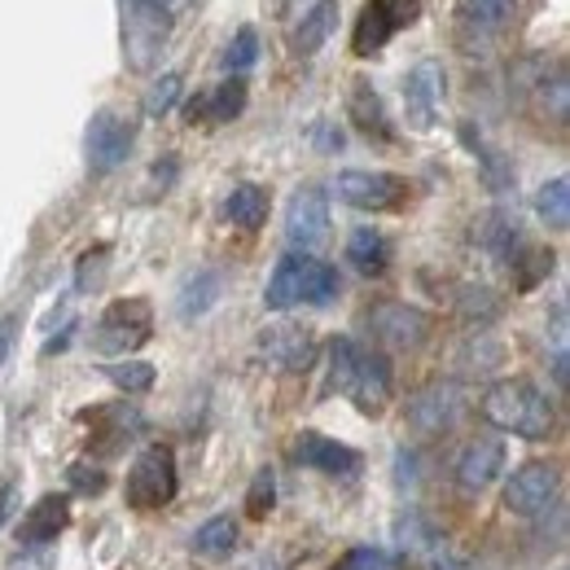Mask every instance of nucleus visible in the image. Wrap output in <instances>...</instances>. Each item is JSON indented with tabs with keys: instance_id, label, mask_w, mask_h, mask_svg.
Returning a JSON list of instances; mask_svg holds the SVG:
<instances>
[{
	"instance_id": "obj_3",
	"label": "nucleus",
	"mask_w": 570,
	"mask_h": 570,
	"mask_svg": "<svg viewBox=\"0 0 570 570\" xmlns=\"http://www.w3.org/2000/svg\"><path fill=\"white\" fill-rule=\"evenodd\" d=\"M338 285H343L338 282V268H330V264H321L312 255L289 250V255L277 259V268H273V282L264 289V307L268 312H285L294 303L325 307V303L338 298Z\"/></svg>"
},
{
	"instance_id": "obj_41",
	"label": "nucleus",
	"mask_w": 570,
	"mask_h": 570,
	"mask_svg": "<svg viewBox=\"0 0 570 570\" xmlns=\"http://www.w3.org/2000/svg\"><path fill=\"white\" fill-rule=\"evenodd\" d=\"M13 334H18V316H0V364L9 360V347H13Z\"/></svg>"
},
{
	"instance_id": "obj_11",
	"label": "nucleus",
	"mask_w": 570,
	"mask_h": 570,
	"mask_svg": "<svg viewBox=\"0 0 570 570\" xmlns=\"http://www.w3.org/2000/svg\"><path fill=\"white\" fill-rule=\"evenodd\" d=\"M132 141H137V124L115 115V110H101L92 115L88 132H83V154H88V167L92 171H115L128 163L132 154Z\"/></svg>"
},
{
	"instance_id": "obj_30",
	"label": "nucleus",
	"mask_w": 570,
	"mask_h": 570,
	"mask_svg": "<svg viewBox=\"0 0 570 570\" xmlns=\"http://www.w3.org/2000/svg\"><path fill=\"white\" fill-rule=\"evenodd\" d=\"M535 97H540V110L553 119V124H567L570 115V88H567V67H553V75L544 71L535 79Z\"/></svg>"
},
{
	"instance_id": "obj_12",
	"label": "nucleus",
	"mask_w": 570,
	"mask_h": 570,
	"mask_svg": "<svg viewBox=\"0 0 570 570\" xmlns=\"http://www.w3.org/2000/svg\"><path fill=\"white\" fill-rule=\"evenodd\" d=\"M562 488V470L549 461H527L504 479V504L522 518H535L540 509H549Z\"/></svg>"
},
{
	"instance_id": "obj_31",
	"label": "nucleus",
	"mask_w": 570,
	"mask_h": 570,
	"mask_svg": "<svg viewBox=\"0 0 570 570\" xmlns=\"http://www.w3.org/2000/svg\"><path fill=\"white\" fill-rule=\"evenodd\" d=\"M535 212L540 219L549 224V228H570V180L567 176H558V180H549L540 194H535Z\"/></svg>"
},
{
	"instance_id": "obj_18",
	"label": "nucleus",
	"mask_w": 570,
	"mask_h": 570,
	"mask_svg": "<svg viewBox=\"0 0 570 570\" xmlns=\"http://www.w3.org/2000/svg\"><path fill=\"white\" fill-rule=\"evenodd\" d=\"M67 518H71V500L67 497H40L18 522V544L36 549V544H53L62 531H67Z\"/></svg>"
},
{
	"instance_id": "obj_6",
	"label": "nucleus",
	"mask_w": 570,
	"mask_h": 570,
	"mask_svg": "<svg viewBox=\"0 0 570 570\" xmlns=\"http://www.w3.org/2000/svg\"><path fill=\"white\" fill-rule=\"evenodd\" d=\"M124 497H128L132 509H141V513L171 504V497H176V456H171L167 443H149L141 456L132 461Z\"/></svg>"
},
{
	"instance_id": "obj_13",
	"label": "nucleus",
	"mask_w": 570,
	"mask_h": 570,
	"mask_svg": "<svg viewBox=\"0 0 570 570\" xmlns=\"http://www.w3.org/2000/svg\"><path fill=\"white\" fill-rule=\"evenodd\" d=\"M443 92H448V75H443V67L434 58L417 62L413 71L404 75V115H409L413 132H430L439 124Z\"/></svg>"
},
{
	"instance_id": "obj_1",
	"label": "nucleus",
	"mask_w": 570,
	"mask_h": 570,
	"mask_svg": "<svg viewBox=\"0 0 570 570\" xmlns=\"http://www.w3.org/2000/svg\"><path fill=\"white\" fill-rule=\"evenodd\" d=\"M330 382L356 404L360 413H377L391 400V364L382 352L364 347L356 338L330 343Z\"/></svg>"
},
{
	"instance_id": "obj_5",
	"label": "nucleus",
	"mask_w": 570,
	"mask_h": 570,
	"mask_svg": "<svg viewBox=\"0 0 570 570\" xmlns=\"http://www.w3.org/2000/svg\"><path fill=\"white\" fill-rule=\"evenodd\" d=\"M171 36V18L158 4L128 0L124 4V62L132 71H154L163 58V45Z\"/></svg>"
},
{
	"instance_id": "obj_9",
	"label": "nucleus",
	"mask_w": 570,
	"mask_h": 570,
	"mask_svg": "<svg viewBox=\"0 0 570 570\" xmlns=\"http://www.w3.org/2000/svg\"><path fill=\"white\" fill-rule=\"evenodd\" d=\"M461 413H465L461 382H430L417 395H409V409H404L409 426L417 430V434H448L461 422Z\"/></svg>"
},
{
	"instance_id": "obj_2",
	"label": "nucleus",
	"mask_w": 570,
	"mask_h": 570,
	"mask_svg": "<svg viewBox=\"0 0 570 570\" xmlns=\"http://www.w3.org/2000/svg\"><path fill=\"white\" fill-rule=\"evenodd\" d=\"M483 417L504 434H518V439H549L558 426V413L549 404V395L522 377H504L492 382L488 395H483Z\"/></svg>"
},
{
	"instance_id": "obj_32",
	"label": "nucleus",
	"mask_w": 570,
	"mask_h": 570,
	"mask_svg": "<svg viewBox=\"0 0 570 570\" xmlns=\"http://www.w3.org/2000/svg\"><path fill=\"white\" fill-rule=\"evenodd\" d=\"M549 273H553V250L531 246V250H518L513 255V285L518 289H535Z\"/></svg>"
},
{
	"instance_id": "obj_7",
	"label": "nucleus",
	"mask_w": 570,
	"mask_h": 570,
	"mask_svg": "<svg viewBox=\"0 0 570 570\" xmlns=\"http://www.w3.org/2000/svg\"><path fill=\"white\" fill-rule=\"evenodd\" d=\"M422 18V0H368L360 9L356 31H352V49L356 58H373L391 45V36H400L404 27H413Z\"/></svg>"
},
{
	"instance_id": "obj_28",
	"label": "nucleus",
	"mask_w": 570,
	"mask_h": 570,
	"mask_svg": "<svg viewBox=\"0 0 570 570\" xmlns=\"http://www.w3.org/2000/svg\"><path fill=\"white\" fill-rule=\"evenodd\" d=\"M224 212H228L233 224H242V228H264V219H268V194L259 185H237L228 194Z\"/></svg>"
},
{
	"instance_id": "obj_15",
	"label": "nucleus",
	"mask_w": 570,
	"mask_h": 570,
	"mask_svg": "<svg viewBox=\"0 0 570 570\" xmlns=\"http://www.w3.org/2000/svg\"><path fill=\"white\" fill-rule=\"evenodd\" d=\"M294 461H298V465H307V470H325V474H334V479H352V474H360L356 448L334 443V439L312 434V430L294 439Z\"/></svg>"
},
{
	"instance_id": "obj_29",
	"label": "nucleus",
	"mask_w": 570,
	"mask_h": 570,
	"mask_svg": "<svg viewBox=\"0 0 570 570\" xmlns=\"http://www.w3.org/2000/svg\"><path fill=\"white\" fill-rule=\"evenodd\" d=\"M233 544H237V522H233L228 513L207 518V522L198 527V535H194V549H198L203 558H228Z\"/></svg>"
},
{
	"instance_id": "obj_17",
	"label": "nucleus",
	"mask_w": 570,
	"mask_h": 570,
	"mask_svg": "<svg viewBox=\"0 0 570 570\" xmlns=\"http://www.w3.org/2000/svg\"><path fill=\"white\" fill-rule=\"evenodd\" d=\"M259 352L273 360L277 368H307L312 352H316V338H312V330L282 321V325H268L259 334Z\"/></svg>"
},
{
	"instance_id": "obj_34",
	"label": "nucleus",
	"mask_w": 570,
	"mask_h": 570,
	"mask_svg": "<svg viewBox=\"0 0 570 570\" xmlns=\"http://www.w3.org/2000/svg\"><path fill=\"white\" fill-rule=\"evenodd\" d=\"M255 58H259V36H255V27H242V31L233 36V45L224 49V71H233V75L250 71Z\"/></svg>"
},
{
	"instance_id": "obj_39",
	"label": "nucleus",
	"mask_w": 570,
	"mask_h": 570,
	"mask_svg": "<svg viewBox=\"0 0 570 570\" xmlns=\"http://www.w3.org/2000/svg\"><path fill=\"white\" fill-rule=\"evenodd\" d=\"M71 488L75 492H83V497H101L106 492V474L97 470V465H71Z\"/></svg>"
},
{
	"instance_id": "obj_38",
	"label": "nucleus",
	"mask_w": 570,
	"mask_h": 570,
	"mask_svg": "<svg viewBox=\"0 0 570 570\" xmlns=\"http://www.w3.org/2000/svg\"><path fill=\"white\" fill-rule=\"evenodd\" d=\"M334 570H386V553H382V549L360 544V549H347V553L338 558V567H334Z\"/></svg>"
},
{
	"instance_id": "obj_25",
	"label": "nucleus",
	"mask_w": 570,
	"mask_h": 570,
	"mask_svg": "<svg viewBox=\"0 0 570 570\" xmlns=\"http://www.w3.org/2000/svg\"><path fill=\"white\" fill-rule=\"evenodd\" d=\"M219 289H224V277H219V273H212V268H203L198 277H189V282L180 285V298H176L180 316H185V321L207 316V312L215 307V298H219Z\"/></svg>"
},
{
	"instance_id": "obj_19",
	"label": "nucleus",
	"mask_w": 570,
	"mask_h": 570,
	"mask_svg": "<svg viewBox=\"0 0 570 570\" xmlns=\"http://www.w3.org/2000/svg\"><path fill=\"white\" fill-rule=\"evenodd\" d=\"M334 27H338V0H316V4L298 18V27H294V36H289V49H294L298 58H312V53H321V45L334 36Z\"/></svg>"
},
{
	"instance_id": "obj_22",
	"label": "nucleus",
	"mask_w": 570,
	"mask_h": 570,
	"mask_svg": "<svg viewBox=\"0 0 570 570\" xmlns=\"http://www.w3.org/2000/svg\"><path fill=\"white\" fill-rule=\"evenodd\" d=\"M347 115L364 137H377V141H391V124H386V110H382V97L373 92L368 79H356L352 92H347Z\"/></svg>"
},
{
	"instance_id": "obj_33",
	"label": "nucleus",
	"mask_w": 570,
	"mask_h": 570,
	"mask_svg": "<svg viewBox=\"0 0 570 570\" xmlns=\"http://www.w3.org/2000/svg\"><path fill=\"white\" fill-rule=\"evenodd\" d=\"M106 377H110L119 391L141 395V391L154 386V364H145V360H124V364H110V368H106Z\"/></svg>"
},
{
	"instance_id": "obj_21",
	"label": "nucleus",
	"mask_w": 570,
	"mask_h": 570,
	"mask_svg": "<svg viewBox=\"0 0 570 570\" xmlns=\"http://www.w3.org/2000/svg\"><path fill=\"white\" fill-rule=\"evenodd\" d=\"M83 422H92V430H97L92 439H97L101 452H119L132 439V430H141L137 409H115V404H101V409L83 413Z\"/></svg>"
},
{
	"instance_id": "obj_35",
	"label": "nucleus",
	"mask_w": 570,
	"mask_h": 570,
	"mask_svg": "<svg viewBox=\"0 0 570 570\" xmlns=\"http://www.w3.org/2000/svg\"><path fill=\"white\" fill-rule=\"evenodd\" d=\"M273 504H277V474L273 470H259L255 483H250V492H246V513L250 518H268Z\"/></svg>"
},
{
	"instance_id": "obj_40",
	"label": "nucleus",
	"mask_w": 570,
	"mask_h": 570,
	"mask_svg": "<svg viewBox=\"0 0 570 570\" xmlns=\"http://www.w3.org/2000/svg\"><path fill=\"white\" fill-rule=\"evenodd\" d=\"M101 259H106V250H97V255H83V259H79V289H88V285L101 282V273H92Z\"/></svg>"
},
{
	"instance_id": "obj_4",
	"label": "nucleus",
	"mask_w": 570,
	"mask_h": 570,
	"mask_svg": "<svg viewBox=\"0 0 570 570\" xmlns=\"http://www.w3.org/2000/svg\"><path fill=\"white\" fill-rule=\"evenodd\" d=\"M149 334H154V307L145 298H119L101 312L92 330V347L101 356H128L149 343Z\"/></svg>"
},
{
	"instance_id": "obj_42",
	"label": "nucleus",
	"mask_w": 570,
	"mask_h": 570,
	"mask_svg": "<svg viewBox=\"0 0 570 570\" xmlns=\"http://www.w3.org/2000/svg\"><path fill=\"white\" fill-rule=\"evenodd\" d=\"M141 4H158V9H167V4H171V0H141Z\"/></svg>"
},
{
	"instance_id": "obj_20",
	"label": "nucleus",
	"mask_w": 570,
	"mask_h": 570,
	"mask_svg": "<svg viewBox=\"0 0 570 570\" xmlns=\"http://www.w3.org/2000/svg\"><path fill=\"white\" fill-rule=\"evenodd\" d=\"M246 110V83L233 75V79H224V83H215L212 92H203L194 106H189V119L198 124H228V119H237Z\"/></svg>"
},
{
	"instance_id": "obj_14",
	"label": "nucleus",
	"mask_w": 570,
	"mask_h": 570,
	"mask_svg": "<svg viewBox=\"0 0 570 570\" xmlns=\"http://www.w3.org/2000/svg\"><path fill=\"white\" fill-rule=\"evenodd\" d=\"M330 237V198L321 189H298L285 207V242L298 255H312Z\"/></svg>"
},
{
	"instance_id": "obj_24",
	"label": "nucleus",
	"mask_w": 570,
	"mask_h": 570,
	"mask_svg": "<svg viewBox=\"0 0 570 570\" xmlns=\"http://www.w3.org/2000/svg\"><path fill=\"white\" fill-rule=\"evenodd\" d=\"M395 544H400V553L413 558V562H439V558H443V553H439V535H434V527H430L422 513H404V518L395 522Z\"/></svg>"
},
{
	"instance_id": "obj_27",
	"label": "nucleus",
	"mask_w": 570,
	"mask_h": 570,
	"mask_svg": "<svg viewBox=\"0 0 570 570\" xmlns=\"http://www.w3.org/2000/svg\"><path fill=\"white\" fill-rule=\"evenodd\" d=\"M474 242H483L500 259H513V250H518V219L504 212H488L474 224Z\"/></svg>"
},
{
	"instance_id": "obj_43",
	"label": "nucleus",
	"mask_w": 570,
	"mask_h": 570,
	"mask_svg": "<svg viewBox=\"0 0 570 570\" xmlns=\"http://www.w3.org/2000/svg\"><path fill=\"white\" fill-rule=\"evenodd\" d=\"M282 4H285V9H289V4H294V0H282Z\"/></svg>"
},
{
	"instance_id": "obj_16",
	"label": "nucleus",
	"mask_w": 570,
	"mask_h": 570,
	"mask_svg": "<svg viewBox=\"0 0 570 570\" xmlns=\"http://www.w3.org/2000/svg\"><path fill=\"white\" fill-rule=\"evenodd\" d=\"M500 470H504V443L492 439V434L465 443L461 456H456V483H461L465 492H483V488H492V483L500 479Z\"/></svg>"
},
{
	"instance_id": "obj_37",
	"label": "nucleus",
	"mask_w": 570,
	"mask_h": 570,
	"mask_svg": "<svg viewBox=\"0 0 570 570\" xmlns=\"http://www.w3.org/2000/svg\"><path fill=\"white\" fill-rule=\"evenodd\" d=\"M461 312H465L470 321H492L500 312V303L488 285H465V289H461Z\"/></svg>"
},
{
	"instance_id": "obj_8",
	"label": "nucleus",
	"mask_w": 570,
	"mask_h": 570,
	"mask_svg": "<svg viewBox=\"0 0 570 570\" xmlns=\"http://www.w3.org/2000/svg\"><path fill=\"white\" fill-rule=\"evenodd\" d=\"M364 325H368V334H373L382 347H391V352H409V347L426 343V334H430L426 312L413 307V303H395V298L373 303V307L364 312Z\"/></svg>"
},
{
	"instance_id": "obj_26",
	"label": "nucleus",
	"mask_w": 570,
	"mask_h": 570,
	"mask_svg": "<svg viewBox=\"0 0 570 570\" xmlns=\"http://www.w3.org/2000/svg\"><path fill=\"white\" fill-rule=\"evenodd\" d=\"M347 259H352V268H360L364 277L386 273V259H391L386 237H382V233H373V228H356V233H352V242H347Z\"/></svg>"
},
{
	"instance_id": "obj_36",
	"label": "nucleus",
	"mask_w": 570,
	"mask_h": 570,
	"mask_svg": "<svg viewBox=\"0 0 570 570\" xmlns=\"http://www.w3.org/2000/svg\"><path fill=\"white\" fill-rule=\"evenodd\" d=\"M176 101H180V75L167 71L163 79H154V88L145 92V115H154V119H158V115H167Z\"/></svg>"
},
{
	"instance_id": "obj_23",
	"label": "nucleus",
	"mask_w": 570,
	"mask_h": 570,
	"mask_svg": "<svg viewBox=\"0 0 570 570\" xmlns=\"http://www.w3.org/2000/svg\"><path fill=\"white\" fill-rule=\"evenodd\" d=\"M456 13H461V22H465L470 31H479V36H500V31L513 22L518 0H456Z\"/></svg>"
},
{
	"instance_id": "obj_10",
	"label": "nucleus",
	"mask_w": 570,
	"mask_h": 570,
	"mask_svg": "<svg viewBox=\"0 0 570 570\" xmlns=\"http://www.w3.org/2000/svg\"><path fill=\"white\" fill-rule=\"evenodd\" d=\"M334 189L356 212H395L409 203V180L391 171H338Z\"/></svg>"
}]
</instances>
